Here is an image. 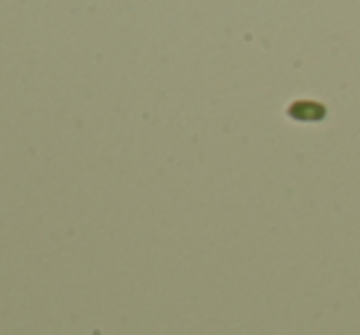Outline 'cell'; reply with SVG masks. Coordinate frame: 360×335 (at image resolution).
I'll return each mask as SVG.
<instances>
[{
    "mask_svg": "<svg viewBox=\"0 0 360 335\" xmlns=\"http://www.w3.org/2000/svg\"><path fill=\"white\" fill-rule=\"evenodd\" d=\"M287 115L292 120H299V123H319V120L326 118V108L316 100H294L287 108Z\"/></svg>",
    "mask_w": 360,
    "mask_h": 335,
    "instance_id": "cell-1",
    "label": "cell"
}]
</instances>
